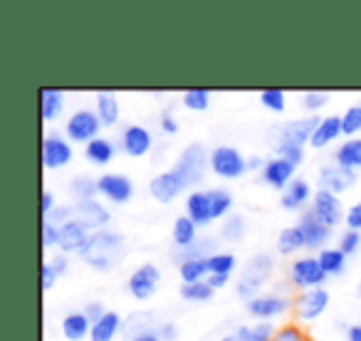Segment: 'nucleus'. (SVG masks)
<instances>
[{"instance_id":"obj_4","label":"nucleus","mask_w":361,"mask_h":341,"mask_svg":"<svg viewBox=\"0 0 361 341\" xmlns=\"http://www.w3.org/2000/svg\"><path fill=\"white\" fill-rule=\"evenodd\" d=\"M322 116H300V119H290L285 124H275L267 129V144L270 149L280 144H297V146H310L312 134H314L317 124Z\"/></svg>"},{"instance_id":"obj_2","label":"nucleus","mask_w":361,"mask_h":341,"mask_svg":"<svg viewBox=\"0 0 361 341\" xmlns=\"http://www.w3.org/2000/svg\"><path fill=\"white\" fill-rule=\"evenodd\" d=\"M272 272H275V257H272L270 252H257V255H252L250 260L243 265L240 275H238L235 294L245 302L255 299L257 294L265 292Z\"/></svg>"},{"instance_id":"obj_52","label":"nucleus","mask_w":361,"mask_h":341,"mask_svg":"<svg viewBox=\"0 0 361 341\" xmlns=\"http://www.w3.org/2000/svg\"><path fill=\"white\" fill-rule=\"evenodd\" d=\"M60 280H62V277L55 272V267L50 265V260L42 262V267H40V285H42V292L55 290V285H57Z\"/></svg>"},{"instance_id":"obj_10","label":"nucleus","mask_w":361,"mask_h":341,"mask_svg":"<svg viewBox=\"0 0 361 341\" xmlns=\"http://www.w3.org/2000/svg\"><path fill=\"white\" fill-rule=\"evenodd\" d=\"M161 267L154 262H141L126 277V292L134 297L136 302H149L151 297L159 292L161 287Z\"/></svg>"},{"instance_id":"obj_51","label":"nucleus","mask_w":361,"mask_h":341,"mask_svg":"<svg viewBox=\"0 0 361 341\" xmlns=\"http://www.w3.org/2000/svg\"><path fill=\"white\" fill-rule=\"evenodd\" d=\"M344 230L361 232V201H354L349 208H346V216H344Z\"/></svg>"},{"instance_id":"obj_12","label":"nucleus","mask_w":361,"mask_h":341,"mask_svg":"<svg viewBox=\"0 0 361 341\" xmlns=\"http://www.w3.org/2000/svg\"><path fill=\"white\" fill-rule=\"evenodd\" d=\"M329 292L326 287L319 290H307V292H297L295 294V306H292V314H295L297 324H312L317 321L326 309H329Z\"/></svg>"},{"instance_id":"obj_39","label":"nucleus","mask_w":361,"mask_h":341,"mask_svg":"<svg viewBox=\"0 0 361 341\" xmlns=\"http://www.w3.org/2000/svg\"><path fill=\"white\" fill-rule=\"evenodd\" d=\"M161 321L156 319L154 311H134V314L126 319L124 324V336L131 339V336L141 334V331H149V329H159Z\"/></svg>"},{"instance_id":"obj_49","label":"nucleus","mask_w":361,"mask_h":341,"mask_svg":"<svg viewBox=\"0 0 361 341\" xmlns=\"http://www.w3.org/2000/svg\"><path fill=\"white\" fill-rule=\"evenodd\" d=\"M159 129L164 131L166 136H176L180 131V121H178V116L173 114L171 106H166V109L159 114Z\"/></svg>"},{"instance_id":"obj_14","label":"nucleus","mask_w":361,"mask_h":341,"mask_svg":"<svg viewBox=\"0 0 361 341\" xmlns=\"http://www.w3.org/2000/svg\"><path fill=\"white\" fill-rule=\"evenodd\" d=\"M183 193H188V188H186V183H183V178H180L173 168L161 170V173H156L149 181V196L154 198L156 203H161V206H171V203L178 201Z\"/></svg>"},{"instance_id":"obj_25","label":"nucleus","mask_w":361,"mask_h":341,"mask_svg":"<svg viewBox=\"0 0 361 341\" xmlns=\"http://www.w3.org/2000/svg\"><path fill=\"white\" fill-rule=\"evenodd\" d=\"M94 111L99 116L104 129H114L121 121V101L119 94H114L111 89H99L94 94Z\"/></svg>"},{"instance_id":"obj_37","label":"nucleus","mask_w":361,"mask_h":341,"mask_svg":"<svg viewBox=\"0 0 361 341\" xmlns=\"http://www.w3.org/2000/svg\"><path fill=\"white\" fill-rule=\"evenodd\" d=\"M178 294L188 304H208L216 297V290L208 285V280H203V282H193V285H180Z\"/></svg>"},{"instance_id":"obj_42","label":"nucleus","mask_w":361,"mask_h":341,"mask_svg":"<svg viewBox=\"0 0 361 341\" xmlns=\"http://www.w3.org/2000/svg\"><path fill=\"white\" fill-rule=\"evenodd\" d=\"M238 267V255L231 250H218L216 255L208 257V270L211 275H233Z\"/></svg>"},{"instance_id":"obj_40","label":"nucleus","mask_w":361,"mask_h":341,"mask_svg":"<svg viewBox=\"0 0 361 341\" xmlns=\"http://www.w3.org/2000/svg\"><path fill=\"white\" fill-rule=\"evenodd\" d=\"M247 235V221L240 213H233L221 223V240L223 242H240Z\"/></svg>"},{"instance_id":"obj_45","label":"nucleus","mask_w":361,"mask_h":341,"mask_svg":"<svg viewBox=\"0 0 361 341\" xmlns=\"http://www.w3.org/2000/svg\"><path fill=\"white\" fill-rule=\"evenodd\" d=\"M341 131L344 139H356L361 136V104H351L341 114Z\"/></svg>"},{"instance_id":"obj_11","label":"nucleus","mask_w":361,"mask_h":341,"mask_svg":"<svg viewBox=\"0 0 361 341\" xmlns=\"http://www.w3.org/2000/svg\"><path fill=\"white\" fill-rule=\"evenodd\" d=\"M97 191L109 206H126L134 198V181L119 170H104L97 176Z\"/></svg>"},{"instance_id":"obj_36","label":"nucleus","mask_w":361,"mask_h":341,"mask_svg":"<svg viewBox=\"0 0 361 341\" xmlns=\"http://www.w3.org/2000/svg\"><path fill=\"white\" fill-rule=\"evenodd\" d=\"M208 198H211V211L213 221H226L228 216H233V193L223 186L208 188Z\"/></svg>"},{"instance_id":"obj_5","label":"nucleus","mask_w":361,"mask_h":341,"mask_svg":"<svg viewBox=\"0 0 361 341\" xmlns=\"http://www.w3.org/2000/svg\"><path fill=\"white\" fill-rule=\"evenodd\" d=\"M102 129H104V126H102L97 111L90 109V106H80V109H75L65 119L62 134H65L67 139L72 141V144H77V146H82V149H85L90 141L99 139Z\"/></svg>"},{"instance_id":"obj_61","label":"nucleus","mask_w":361,"mask_h":341,"mask_svg":"<svg viewBox=\"0 0 361 341\" xmlns=\"http://www.w3.org/2000/svg\"><path fill=\"white\" fill-rule=\"evenodd\" d=\"M344 341H361V324H349L344 331Z\"/></svg>"},{"instance_id":"obj_15","label":"nucleus","mask_w":361,"mask_h":341,"mask_svg":"<svg viewBox=\"0 0 361 341\" xmlns=\"http://www.w3.org/2000/svg\"><path fill=\"white\" fill-rule=\"evenodd\" d=\"M356 181H359V173H356V170H349L336 163L322 166L319 173H317V186H319L322 191L334 193V196H344L346 191H351V188L356 186Z\"/></svg>"},{"instance_id":"obj_53","label":"nucleus","mask_w":361,"mask_h":341,"mask_svg":"<svg viewBox=\"0 0 361 341\" xmlns=\"http://www.w3.org/2000/svg\"><path fill=\"white\" fill-rule=\"evenodd\" d=\"M45 221L55 223V225H65V223L75 221V211H72V203H60V206H57L55 211L50 213V218H45Z\"/></svg>"},{"instance_id":"obj_44","label":"nucleus","mask_w":361,"mask_h":341,"mask_svg":"<svg viewBox=\"0 0 361 341\" xmlns=\"http://www.w3.org/2000/svg\"><path fill=\"white\" fill-rule=\"evenodd\" d=\"M300 104L307 111V116H322V109L329 104V94L324 89H307L302 92Z\"/></svg>"},{"instance_id":"obj_13","label":"nucleus","mask_w":361,"mask_h":341,"mask_svg":"<svg viewBox=\"0 0 361 341\" xmlns=\"http://www.w3.org/2000/svg\"><path fill=\"white\" fill-rule=\"evenodd\" d=\"M116 144H119L121 154H126L129 159H144L154 149V134L144 124H126L119 131Z\"/></svg>"},{"instance_id":"obj_16","label":"nucleus","mask_w":361,"mask_h":341,"mask_svg":"<svg viewBox=\"0 0 361 341\" xmlns=\"http://www.w3.org/2000/svg\"><path fill=\"white\" fill-rule=\"evenodd\" d=\"M310 211L314 213L324 225H329L331 230H334L336 225H344L346 208H344V203H341V196H334V193L317 188L314 198H312Z\"/></svg>"},{"instance_id":"obj_59","label":"nucleus","mask_w":361,"mask_h":341,"mask_svg":"<svg viewBox=\"0 0 361 341\" xmlns=\"http://www.w3.org/2000/svg\"><path fill=\"white\" fill-rule=\"evenodd\" d=\"M208 285L213 287V290H226L228 285H231V275H211L208 277Z\"/></svg>"},{"instance_id":"obj_3","label":"nucleus","mask_w":361,"mask_h":341,"mask_svg":"<svg viewBox=\"0 0 361 341\" xmlns=\"http://www.w3.org/2000/svg\"><path fill=\"white\" fill-rule=\"evenodd\" d=\"M171 168L183 178L188 193L196 191L201 186V181H206V173L211 170V149H206L201 141H191V144L178 151Z\"/></svg>"},{"instance_id":"obj_31","label":"nucleus","mask_w":361,"mask_h":341,"mask_svg":"<svg viewBox=\"0 0 361 341\" xmlns=\"http://www.w3.org/2000/svg\"><path fill=\"white\" fill-rule=\"evenodd\" d=\"M331 163L344 166L349 170H361V136L356 139H344L336 144L334 154H331Z\"/></svg>"},{"instance_id":"obj_62","label":"nucleus","mask_w":361,"mask_h":341,"mask_svg":"<svg viewBox=\"0 0 361 341\" xmlns=\"http://www.w3.org/2000/svg\"><path fill=\"white\" fill-rule=\"evenodd\" d=\"M356 294L361 297V280H359V285H356Z\"/></svg>"},{"instance_id":"obj_55","label":"nucleus","mask_w":361,"mask_h":341,"mask_svg":"<svg viewBox=\"0 0 361 341\" xmlns=\"http://www.w3.org/2000/svg\"><path fill=\"white\" fill-rule=\"evenodd\" d=\"M106 311H109V309H106V306L102 304L99 299H92V302H87V304H85V314L92 319V324H94V321H99L102 316L106 314Z\"/></svg>"},{"instance_id":"obj_50","label":"nucleus","mask_w":361,"mask_h":341,"mask_svg":"<svg viewBox=\"0 0 361 341\" xmlns=\"http://www.w3.org/2000/svg\"><path fill=\"white\" fill-rule=\"evenodd\" d=\"M40 240L45 250H52V247L60 245V225L50 221H42V230H40Z\"/></svg>"},{"instance_id":"obj_63","label":"nucleus","mask_w":361,"mask_h":341,"mask_svg":"<svg viewBox=\"0 0 361 341\" xmlns=\"http://www.w3.org/2000/svg\"><path fill=\"white\" fill-rule=\"evenodd\" d=\"M359 104H361V101H359Z\"/></svg>"},{"instance_id":"obj_56","label":"nucleus","mask_w":361,"mask_h":341,"mask_svg":"<svg viewBox=\"0 0 361 341\" xmlns=\"http://www.w3.org/2000/svg\"><path fill=\"white\" fill-rule=\"evenodd\" d=\"M159 334L164 341H178L180 339V329H178V324H173V321H161Z\"/></svg>"},{"instance_id":"obj_19","label":"nucleus","mask_w":361,"mask_h":341,"mask_svg":"<svg viewBox=\"0 0 361 341\" xmlns=\"http://www.w3.org/2000/svg\"><path fill=\"white\" fill-rule=\"evenodd\" d=\"M297 225H300V230L305 232L307 250H310V252H322L324 247H329L331 228L324 225V223H322L312 211L300 213V218H297Z\"/></svg>"},{"instance_id":"obj_58","label":"nucleus","mask_w":361,"mask_h":341,"mask_svg":"<svg viewBox=\"0 0 361 341\" xmlns=\"http://www.w3.org/2000/svg\"><path fill=\"white\" fill-rule=\"evenodd\" d=\"M265 163H267L265 156H257V154L247 156V173H262V168H265Z\"/></svg>"},{"instance_id":"obj_38","label":"nucleus","mask_w":361,"mask_h":341,"mask_svg":"<svg viewBox=\"0 0 361 341\" xmlns=\"http://www.w3.org/2000/svg\"><path fill=\"white\" fill-rule=\"evenodd\" d=\"M178 277L180 285H193V282H203L211 277L208 270V260H186L178 265Z\"/></svg>"},{"instance_id":"obj_18","label":"nucleus","mask_w":361,"mask_h":341,"mask_svg":"<svg viewBox=\"0 0 361 341\" xmlns=\"http://www.w3.org/2000/svg\"><path fill=\"white\" fill-rule=\"evenodd\" d=\"M295 178H297V166H292L290 161L282 159V156H270L260 173L262 186L272 188V191H277V193L285 191Z\"/></svg>"},{"instance_id":"obj_60","label":"nucleus","mask_w":361,"mask_h":341,"mask_svg":"<svg viewBox=\"0 0 361 341\" xmlns=\"http://www.w3.org/2000/svg\"><path fill=\"white\" fill-rule=\"evenodd\" d=\"M126 341H164V339H161L159 329H149V331H141V334L131 336V339H126Z\"/></svg>"},{"instance_id":"obj_28","label":"nucleus","mask_w":361,"mask_h":341,"mask_svg":"<svg viewBox=\"0 0 361 341\" xmlns=\"http://www.w3.org/2000/svg\"><path fill=\"white\" fill-rule=\"evenodd\" d=\"M124 324H126L124 316H121L119 311L109 309L99 321L92 324L90 341H116L119 334H124Z\"/></svg>"},{"instance_id":"obj_27","label":"nucleus","mask_w":361,"mask_h":341,"mask_svg":"<svg viewBox=\"0 0 361 341\" xmlns=\"http://www.w3.org/2000/svg\"><path fill=\"white\" fill-rule=\"evenodd\" d=\"M82 151H85L87 163L97 166V168H106V166L114 161L116 151H119V144H116L114 139H109V136L102 134L99 139L90 141V144H87Z\"/></svg>"},{"instance_id":"obj_47","label":"nucleus","mask_w":361,"mask_h":341,"mask_svg":"<svg viewBox=\"0 0 361 341\" xmlns=\"http://www.w3.org/2000/svg\"><path fill=\"white\" fill-rule=\"evenodd\" d=\"M272 341H310V336L297 321H290V324L277 326V334L272 336Z\"/></svg>"},{"instance_id":"obj_29","label":"nucleus","mask_w":361,"mask_h":341,"mask_svg":"<svg viewBox=\"0 0 361 341\" xmlns=\"http://www.w3.org/2000/svg\"><path fill=\"white\" fill-rule=\"evenodd\" d=\"M37 99H40V119L45 121V124H50V121L60 119V116L65 114L67 94L62 89L45 87V89H40Z\"/></svg>"},{"instance_id":"obj_32","label":"nucleus","mask_w":361,"mask_h":341,"mask_svg":"<svg viewBox=\"0 0 361 341\" xmlns=\"http://www.w3.org/2000/svg\"><path fill=\"white\" fill-rule=\"evenodd\" d=\"M218 237H201L196 245L186 247V250H171V260L176 262V267L186 260H208L211 255H216L221 247H218Z\"/></svg>"},{"instance_id":"obj_23","label":"nucleus","mask_w":361,"mask_h":341,"mask_svg":"<svg viewBox=\"0 0 361 341\" xmlns=\"http://www.w3.org/2000/svg\"><path fill=\"white\" fill-rule=\"evenodd\" d=\"M277 326L272 321H255V324H238L221 336L218 341H272Z\"/></svg>"},{"instance_id":"obj_22","label":"nucleus","mask_w":361,"mask_h":341,"mask_svg":"<svg viewBox=\"0 0 361 341\" xmlns=\"http://www.w3.org/2000/svg\"><path fill=\"white\" fill-rule=\"evenodd\" d=\"M341 136H344V131H341V114H326V116H322L314 134H312L310 149L324 151V149H329V146H334Z\"/></svg>"},{"instance_id":"obj_1","label":"nucleus","mask_w":361,"mask_h":341,"mask_svg":"<svg viewBox=\"0 0 361 341\" xmlns=\"http://www.w3.org/2000/svg\"><path fill=\"white\" fill-rule=\"evenodd\" d=\"M124 252H126V237L119 230L106 228V230L92 232L90 242L80 252V260L94 272H111L124 260Z\"/></svg>"},{"instance_id":"obj_41","label":"nucleus","mask_w":361,"mask_h":341,"mask_svg":"<svg viewBox=\"0 0 361 341\" xmlns=\"http://www.w3.org/2000/svg\"><path fill=\"white\" fill-rule=\"evenodd\" d=\"M257 101L262 104V109L272 111V114H285L287 111V92L270 87V89H262L257 94Z\"/></svg>"},{"instance_id":"obj_46","label":"nucleus","mask_w":361,"mask_h":341,"mask_svg":"<svg viewBox=\"0 0 361 341\" xmlns=\"http://www.w3.org/2000/svg\"><path fill=\"white\" fill-rule=\"evenodd\" d=\"M272 156H282V159H287L292 166H297V168H300V166L307 161V146L280 144V146H275V149H272Z\"/></svg>"},{"instance_id":"obj_43","label":"nucleus","mask_w":361,"mask_h":341,"mask_svg":"<svg viewBox=\"0 0 361 341\" xmlns=\"http://www.w3.org/2000/svg\"><path fill=\"white\" fill-rule=\"evenodd\" d=\"M180 104L188 111H206L211 106V92L203 89V87H193L180 94Z\"/></svg>"},{"instance_id":"obj_7","label":"nucleus","mask_w":361,"mask_h":341,"mask_svg":"<svg viewBox=\"0 0 361 341\" xmlns=\"http://www.w3.org/2000/svg\"><path fill=\"white\" fill-rule=\"evenodd\" d=\"M295 306V297L287 294L285 290H272V292H262L255 299L245 302V311L257 321H272L285 316L287 311H292Z\"/></svg>"},{"instance_id":"obj_24","label":"nucleus","mask_w":361,"mask_h":341,"mask_svg":"<svg viewBox=\"0 0 361 341\" xmlns=\"http://www.w3.org/2000/svg\"><path fill=\"white\" fill-rule=\"evenodd\" d=\"M90 237H92V232L87 230L82 223L70 221V223H65V225H60V245H57V250H60L62 255H80L87 242H90Z\"/></svg>"},{"instance_id":"obj_20","label":"nucleus","mask_w":361,"mask_h":341,"mask_svg":"<svg viewBox=\"0 0 361 341\" xmlns=\"http://www.w3.org/2000/svg\"><path fill=\"white\" fill-rule=\"evenodd\" d=\"M312 198H314V191H312L310 181L305 176H297L285 191L280 193V208L287 213H305L310 211Z\"/></svg>"},{"instance_id":"obj_26","label":"nucleus","mask_w":361,"mask_h":341,"mask_svg":"<svg viewBox=\"0 0 361 341\" xmlns=\"http://www.w3.org/2000/svg\"><path fill=\"white\" fill-rule=\"evenodd\" d=\"M60 331L67 341H90L92 334V319L85 314V309H72L62 316Z\"/></svg>"},{"instance_id":"obj_30","label":"nucleus","mask_w":361,"mask_h":341,"mask_svg":"<svg viewBox=\"0 0 361 341\" xmlns=\"http://www.w3.org/2000/svg\"><path fill=\"white\" fill-rule=\"evenodd\" d=\"M198 230H201V228H198L188 216L176 218L173 225H171V242H173V250H186V247L196 245V242L201 240Z\"/></svg>"},{"instance_id":"obj_9","label":"nucleus","mask_w":361,"mask_h":341,"mask_svg":"<svg viewBox=\"0 0 361 341\" xmlns=\"http://www.w3.org/2000/svg\"><path fill=\"white\" fill-rule=\"evenodd\" d=\"M75 159V144L62 131H45L40 141V161L45 170H62Z\"/></svg>"},{"instance_id":"obj_34","label":"nucleus","mask_w":361,"mask_h":341,"mask_svg":"<svg viewBox=\"0 0 361 341\" xmlns=\"http://www.w3.org/2000/svg\"><path fill=\"white\" fill-rule=\"evenodd\" d=\"M67 193H70L72 203H82V201H92V198H99L97 191V178L90 173H80V176H72L67 183Z\"/></svg>"},{"instance_id":"obj_35","label":"nucleus","mask_w":361,"mask_h":341,"mask_svg":"<svg viewBox=\"0 0 361 341\" xmlns=\"http://www.w3.org/2000/svg\"><path fill=\"white\" fill-rule=\"evenodd\" d=\"M317 260H319L326 277H341L346 272V265H349V257L339 247H331V245L324 247L322 252H317Z\"/></svg>"},{"instance_id":"obj_8","label":"nucleus","mask_w":361,"mask_h":341,"mask_svg":"<svg viewBox=\"0 0 361 341\" xmlns=\"http://www.w3.org/2000/svg\"><path fill=\"white\" fill-rule=\"evenodd\" d=\"M329 277L324 275L317 255H302L297 260L290 262L287 267V282H290L292 290L297 292H307V290H319L326 285Z\"/></svg>"},{"instance_id":"obj_57","label":"nucleus","mask_w":361,"mask_h":341,"mask_svg":"<svg viewBox=\"0 0 361 341\" xmlns=\"http://www.w3.org/2000/svg\"><path fill=\"white\" fill-rule=\"evenodd\" d=\"M50 265L55 267V272L60 277L67 275V270H70V255H62V252H57L55 257H50Z\"/></svg>"},{"instance_id":"obj_6","label":"nucleus","mask_w":361,"mask_h":341,"mask_svg":"<svg viewBox=\"0 0 361 341\" xmlns=\"http://www.w3.org/2000/svg\"><path fill=\"white\" fill-rule=\"evenodd\" d=\"M211 173L223 181H238L247 173V156L231 144H218L211 149Z\"/></svg>"},{"instance_id":"obj_48","label":"nucleus","mask_w":361,"mask_h":341,"mask_svg":"<svg viewBox=\"0 0 361 341\" xmlns=\"http://www.w3.org/2000/svg\"><path fill=\"white\" fill-rule=\"evenodd\" d=\"M336 247L344 252L346 257H354L359 255L361 250V232H354V230H344L336 240Z\"/></svg>"},{"instance_id":"obj_54","label":"nucleus","mask_w":361,"mask_h":341,"mask_svg":"<svg viewBox=\"0 0 361 341\" xmlns=\"http://www.w3.org/2000/svg\"><path fill=\"white\" fill-rule=\"evenodd\" d=\"M60 206V201H57L55 198V193L52 191H42V196H40V213H42V221H45V218H50V213L55 211V208Z\"/></svg>"},{"instance_id":"obj_17","label":"nucleus","mask_w":361,"mask_h":341,"mask_svg":"<svg viewBox=\"0 0 361 341\" xmlns=\"http://www.w3.org/2000/svg\"><path fill=\"white\" fill-rule=\"evenodd\" d=\"M72 211H75V221L82 223L90 232L106 230L111 223V211L104 201L99 198H92V201L72 203Z\"/></svg>"},{"instance_id":"obj_33","label":"nucleus","mask_w":361,"mask_h":341,"mask_svg":"<svg viewBox=\"0 0 361 341\" xmlns=\"http://www.w3.org/2000/svg\"><path fill=\"white\" fill-rule=\"evenodd\" d=\"M277 252L285 257H292L297 255V252L307 250V240H305V232L300 230V225H287L282 228L280 232H277Z\"/></svg>"},{"instance_id":"obj_21","label":"nucleus","mask_w":361,"mask_h":341,"mask_svg":"<svg viewBox=\"0 0 361 341\" xmlns=\"http://www.w3.org/2000/svg\"><path fill=\"white\" fill-rule=\"evenodd\" d=\"M183 216H188L198 228L213 225V211H211V198H208V188H196V191L186 193L183 201Z\"/></svg>"}]
</instances>
